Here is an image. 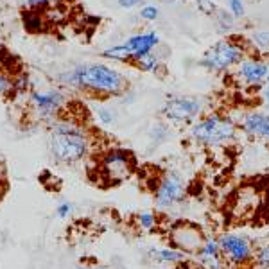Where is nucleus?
<instances>
[{
    "instance_id": "1",
    "label": "nucleus",
    "mask_w": 269,
    "mask_h": 269,
    "mask_svg": "<svg viewBox=\"0 0 269 269\" xmlns=\"http://www.w3.org/2000/svg\"><path fill=\"white\" fill-rule=\"evenodd\" d=\"M59 81L88 94L103 97H119L128 90V79L115 68L101 63H85L59 76Z\"/></svg>"
},
{
    "instance_id": "2",
    "label": "nucleus",
    "mask_w": 269,
    "mask_h": 269,
    "mask_svg": "<svg viewBox=\"0 0 269 269\" xmlns=\"http://www.w3.org/2000/svg\"><path fill=\"white\" fill-rule=\"evenodd\" d=\"M49 147L58 163L74 165L90 154L92 140L83 126L72 121H56L50 124Z\"/></svg>"
},
{
    "instance_id": "3",
    "label": "nucleus",
    "mask_w": 269,
    "mask_h": 269,
    "mask_svg": "<svg viewBox=\"0 0 269 269\" xmlns=\"http://www.w3.org/2000/svg\"><path fill=\"white\" fill-rule=\"evenodd\" d=\"M237 122H233L230 117L208 113L190 126L188 136L194 143L203 147H223L237 138Z\"/></svg>"
},
{
    "instance_id": "4",
    "label": "nucleus",
    "mask_w": 269,
    "mask_h": 269,
    "mask_svg": "<svg viewBox=\"0 0 269 269\" xmlns=\"http://www.w3.org/2000/svg\"><path fill=\"white\" fill-rule=\"evenodd\" d=\"M188 192V183L185 176L174 169H167L161 172L152 190V201L160 212L174 210L185 201Z\"/></svg>"
},
{
    "instance_id": "5",
    "label": "nucleus",
    "mask_w": 269,
    "mask_h": 269,
    "mask_svg": "<svg viewBox=\"0 0 269 269\" xmlns=\"http://www.w3.org/2000/svg\"><path fill=\"white\" fill-rule=\"evenodd\" d=\"M136 169L134 154L128 149H110L103 154L99 161V170L106 183L119 185L130 179Z\"/></svg>"
},
{
    "instance_id": "6",
    "label": "nucleus",
    "mask_w": 269,
    "mask_h": 269,
    "mask_svg": "<svg viewBox=\"0 0 269 269\" xmlns=\"http://www.w3.org/2000/svg\"><path fill=\"white\" fill-rule=\"evenodd\" d=\"M244 54L246 52L237 41L221 40L203 54V58L199 59V67L212 72H226L232 67H237L244 59Z\"/></svg>"
},
{
    "instance_id": "7",
    "label": "nucleus",
    "mask_w": 269,
    "mask_h": 269,
    "mask_svg": "<svg viewBox=\"0 0 269 269\" xmlns=\"http://www.w3.org/2000/svg\"><path fill=\"white\" fill-rule=\"evenodd\" d=\"M205 110L203 101L192 95H179V97H169L161 108V115L165 121L174 126H192L197 119H201Z\"/></svg>"
},
{
    "instance_id": "8",
    "label": "nucleus",
    "mask_w": 269,
    "mask_h": 269,
    "mask_svg": "<svg viewBox=\"0 0 269 269\" xmlns=\"http://www.w3.org/2000/svg\"><path fill=\"white\" fill-rule=\"evenodd\" d=\"M221 250H223L224 260L230 268H246L253 264L255 255V242L250 237L237 232H224L219 235Z\"/></svg>"
},
{
    "instance_id": "9",
    "label": "nucleus",
    "mask_w": 269,
    "mask_h": 269,
    "mask_svg": "<svg viewBox=\"0 0 269 269\" xmlns=\"http://www.w3.org/2000/svg\"><path fill=\"white\" fill-rule=\"evenodd\" d=\"M167 237H169L170 246L192 257L203 246L206 235L197 224L190 223V221H178L169 228Z\"/></svg>"
},
{
    "instance_id": "10",
    "label": "nucleus",
    "mask_w": 269,
    "mask_h": 269,
    "mask_svg": "<svg viewBox=\"0 0 269 269\" xmlns=\"http://www.w3.org/2000/svg\"><path fill=\"white\" fill-rule=\"evenodd\" d=\"M192 260L199 269H228V262L224 260L221 250L219 237H206L203 246L192 255Z\"/></svg>"
},
{
    "instance_id": "11",
    "label": "nucleus",
    "mask_w": 269,
    "mask_h": 269,
    "mask_svg": "<svg viewBox=\"0 0 269 269\" xmlns=\"http://www.w3.org/2000/svg\"><path fill=\"white\" fill-rule=\"evenodd\" d=\"M235 76L242 85L248 86H260L264 85L269 76V61L264 59L248 58L242 59L235 68Z\"/></svg>"
},
{
    "instance_id": "12",
    "label": "nucleus",
    "mask_w": 269,
    "mask_h": 269,
    "mask_svg": "<svg viewBox=\"0 0 269 269\" xmlns=\"http://www.w3.org/2000/svg\"><path fill=\"white\" fill-rule=\"evenodd\" d=\"M65 104V95L58 90H45V92H32L31 106L32 112L40 119H50L58 113Z\"/></svg>"
},
{
    "instance_id": "13",
    "label": "nucleus",
    "mask_w": 269,
    "mask_h": 269,
    "mask_svg": "<svg viewBox=\"0 0 269 269\" xmlns=\"http://www.w3.org/2000/svg\"><path fill=\"white\" fill-rule=\"evenodd\" d=\"M242 131L250 136L255 138H262L269 142V113L264 112H250L242 117L241 124H239Z\"/></svg>"
},
{
    "instance_id": "14",
    "label": "nucleus",
    "mask_w": 269,
    "mask_h": 269,
    "mask_svg": "<svg viewBox=\"0 0 269 269\" xmlns=\"http://www.w3.org/2000/svg\"><path fill=\"white\" fill-rule=\"evenodd\" d=\"M147 257L158 266H169V268H181V266L188 264L192 257L187 255L185 251L176 250L172 246L165 248H151L147 251Z\"/></svg>"
},
{
    "instance_id": "15",
    "label": "nucleus",
    "mask_w": 269,
    "mask_h": 269,
    "mask_svg": "<svg viewBox=\"0 0 269 269\" xmlns=\"http://www.w3.org/2000/svg\"><path fill=\"white\" fill-rule=\"evenodd\" d=\"M160 38H158L156 32H142V34H134L131 38L124 41V47L130 50L131 59L133 61H138L143 56L152 52V49L158 45Z\"/></svg>"
},
{
    "instance_id": "16",
    "label": "nucleus",
    "mask_w": 269,
    "mask_h": 269,
    "mask_svg": "<svg viewBox=\"0 0 269 269\" xmlns=\"http://www.w3.org/2000/svg\"><path fill=\"white\" fill-rule=\"evenodd\" d=\"M260 205V194L257 192L253 187H244L239 190L233 201V214L237 215H246L253 214Z\"/></svg>"
},
{
    "instance_id": "17",
    "label": "nucleus",
    "mask_w": 269,
    "mask_h": 269,
    "mask_svg": "<svg viewBox=\"0 0 269 269\" xmlns=\"http://www.w3.org/2000/svg\"><path fill=\"white\" fill-rule=\"evenodd\" d=\"M101 56H103V58H108V59H115V61H122V63L131 61V54H130V50L124 47V43L115 45V47H110V49L103 50Z\"/></svg>"
},
{
    "instance_id": "18",
    "label": "nucleus",
    "mask_w": 269,
    "mask_h": 269,
    "mask_svg": "<svg viewBox=\"0 0 269 269\" xmlns=\"http://www.w3.org/2000/svg\"><path fill=\"white\" fill-rule=\"evenodd\" d=\"M253 264L260 269H269V242L255 244V255H253Z\"/></svg>"
},
{
    "instance_id": "19",
    "label": "nucleus",
    "mask_w": 269,
    "mask_h": 269,
    "mask_svg": "<svg viewBox=\"0 0 269 269\" xmlns=\"http://www.w3.org/2000/svg\"><path fill=\"white\" fill-rule=\"evenodd\" d=\"M136 224H138V228L143 230V232H151L158 226V215L154 212H149V210H143L136 215Z\"/></svg>"
},
{
    "instance_id": "20",
    "label": "nucleus",
    "mask_w": 269,
    "mask_h": 269,
    "mask_svg": "<svg viewBox=\"0 0 269 269\" xmlns=\"http://www.w3.org/2000/svg\"><path fill=\"white\" fill-rule=\"evenodd\" d=\"M22 22H23V27H25L29 32H40L43 31V18L40 16V13H23L22 16Z\"/></svg>"
},
{
    "instance_id": "21",
    "label": "nucleus",
    "mask_w": 269,
    "mask_h": 269,
    "mask_svg": "<svg viewBox=\"0 0 269 269\" xmlns=\"http://www.w3.org/2000/svg\"><path fill=\"white\" fill-rule=\"evenodd\" d=\"M251 43L259 52H269V29L264 31H255L251 34Z\"/></svg>"
},
{
    "instance_id": "22",
    "label": "nucleus",
    "mask_w": 269,
    "mask_h": 269,
    "mask_svg": "<svg viewBox=\"0 0 269 269\" xmlns=\"http://www.w3.org/2000/svg\"><path fill=\"white\" fill-rule=\"evenodd\" d=\"M158 65H160V61H158V56H154V54H147V56H143L142 59H138L136 61V67L140 68V70L143 72H156Z\"/></svg>"
},
{
    "instance_id": "23",
    "label": "nucleus",
    "mask_w": 269,
    "mask_h": 269,
    "mask_svg": "<svg viewBox=\"0 0 269 269\" xmlns=\"http://www.w3.org/2000/svg\"><path fill=\"white\" fill-rule=\"evenodd\" d=\"M151 138L152 142L156 140V143H161V142H165L167 138H169V134H170V130H169V126L167 124H154L151 128Z\"/></svg>"
},
{
    "instance_id": "24",
    "label": "nucleus",
    "mask_w": 269,
    "mask_h": 269,
    "mask_svg": "<svg viewBox=\"0 0 269 269\" xmlns=\"http://www.w3.org/2000/svg\"><path fill=\"white\" fill-rule=\"evenodd\" d=\"M95 115H97L99 122L103 126H112L113 122H115V113H113V110H110V108L106 106L95 108Z\"/></svg>"
},
{
    "instance_id": "25",
    "label": "nucleus",
    "mask_w": 269,
    "mask_h": 269,
    "mask_svg": "<svg viewBox=\"0 0 269 269\" xmlns=\"http://www.w3.org/2000/svg\"><path fill=\"white\" fill-rule=\"evenodd\" d=\"M13 81L5 72L0 70V95H7L13 92Z\"/></svg>"
},
{
    "instance_id": "26",
    "label": "nucleus",
    "mask_w": 269,
    "mask_h": 269,
    "mask_svg": "<svg viewBox=\"0 0 269 269\" xmlns=\"http://www.w3.org/2000/svg\"><path fill=\"white\" fill-rule=\"evenodd\" d=\"M158 14H160V9H158L156 5H143V7L140 9V16H142L143 20H147V22H154L158 18Z\"/></svg>"
},
{
    "instance_id": "27",
    "label": "nucleus",
    "mask_w": 269,
    "mask_h": 269,
    "mask_svg": "<svg viewBox=\"0 0 269 269\" xmlns=\"http://www.w3.org/2000/svg\"><path fill=\"white\" fill-rule=\"evenodd\" d=\"M215 14H217V20H219V23L221 25H224L226 29H230V27L233 25V14L232 13H228L226 9H217L215 11Z\"/></svg>"
},
{
    "instance_id": "28",
    "label": "nucleus",
    "mask_w": 269,
    "mask_h": 269,
    "mask_svg": "<svg viewBox=\"0 0 269 269\" xmlns=\"http://www.w3.org/2000/svg\"><path fill=\"white\" fill-rule=\"evenodd\" d=\"M228 9L230 13L233 14L235 18H242L244 16V4H242V0H228Z\"/></svg>"
},
{
    "instance_id": "29",
    "label": "nucleus",
    "mask_w": 269,
    "mask_h": 269,
    "mask_svg": "<svg viewBox=\"0 0 269 269\" xmlns=\"http://www.w3.org/2000/svg\"><path fill=\"white\" fill-rule=\"evenodd\" d=\"M72 210H74L72 203L61 201V203L58 205V208H56V215H58V217H61V219H65V217H68V215L72 214Z\"/></svg>"
},
{
    "instance_id": "30",
    "label": "nucleus",
    "mask_w": 269,
    "mask_h": 269,
    "mask_svg": "<svg viewBox=\"0 0 269 269\" xmlns=\"http://www.w3.org/2000/svg\"><path fill=\"white\" fill-rule=\"evenodd\" d=\"M196 2H197V5H199V9L206 14H212L217 11L214 5V0H196Z\"/></svg>"
},
{
    "instance_id": "31",
    "label": "nucleus",
    "mask_w": 269,
    "mask_h": 269,
    "mask_svg": "<svg viewBox=\"0 0 269 269\" xmlns=\"http://www.w3.org/2000/svg\"><path fill=\"white\" fill-rule=\"evenodd\" d=\"M58 2H61V0H25V4L31 7H47V5L58 4Z\"/></svg>"
},
{
    "instance_id": "32",
    "label": "nucleus",
    "mask_w": 269,
    "mask_h": 269,
    "mask_svg": "<svg viewBox=\"0 0 269 269\" xmlns=\"http://www.w3.org/2000/svg\"><path fill=\"white\" fill-rule=\"evenodd\" d=\"M140 2H142V0H117V4L121 5V7H124V9L136 7V5H138Z\"/></svg>"
},
{
    "instance_id": "33",
    "label": "nucleus",
    "mask_w": 269,
    "mask_h": 269,
    "mask_svg": "<svg viewBox=\"0 0 269 269\" xmlns=\"http://www.w3.org/2000/svg\"><path fill=\"white\" fill-rule=\"evenodd\" d=\"M260 97L264 99V103L269 106V86L264 85V90H262V94H260Z\"/></svg>"
},
{
    "instance_id": "34",
    "label": "nucleus",
    "mask_w": 269,
    "mask_h": 269,
    "mask_svg": "<svg viewBox=\"0 0 269 269\" xmlns=\"http://www.w3.org/2000/svg\"><path fill=\"white\" fill-rule=\"evenodd\" d=\"M188 268V264H185V266H181V268H174V269H187Z\"/></svg>"
},
{
    "instance_id": "35",
    "label": "nucleus",
    "mask_w": 269,
    "mask_h": 269,
    "mask_svg": "<svg viewBox=\"0 0 269 269\" xmlns=\"http://www.w3.org/2000/svg\"><path fill=\"white\" fill-rule=\"evenodd\" d=\"M266 86H269V76H268V79H266V83H264Z\"/></svg>"
}]
</instances>
